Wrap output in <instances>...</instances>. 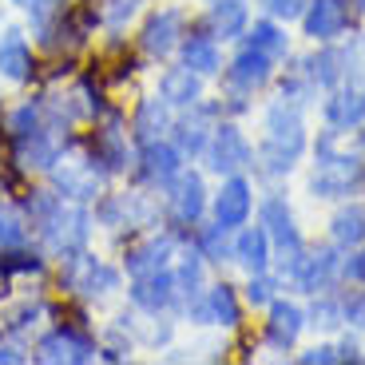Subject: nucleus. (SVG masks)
<instances>
[{
	"mask_svg": "<svg viewBox=\"0 0 365 365\" xmlns=\"http://www.w3.org/2000/svg\"><path fill=\"white\" fill-rule=\"evenodd\" d=\"M131 302H135L143 314H163L175 298H179V286H175V274L171 270H155V274H143L131 282Z\"/></svg>",
	"mask_w": 365,
	"mask_h": 365,
	"instance_id": "9d476101",
	"label": "nucleus"
},
{
	"mask_svg": "<svg viewBox=\"0 0 365 365\" xmlns=\"http://www.w3.org/2000/svg\"><path fill=\"white\" fill-rule=\"evenodd\" d=\"M179 171H182V151L179 147L163 143V139H155V143L143 147V155H139V175H143L147 182L167 187Z\"/></svg>",
	"mask_w": 365,
	"mask_h": 365,
	"instance_id": "dca6fc26",
	"label": "nucleus"
},
{
	"mask_svg": "<svg viewBox=\"0 0 365 365\" xmlns=\"http://www.w3.org/2000/svg\"><path fill=\"white\" fill-rule=\"evenodd\" d=\"M270 64H274V56H266L262 48L247 44L242 52L235 56V64H230V72H227L230 88H235V91H255V88H262V83L270 80Z\"/></svg>",
	"mask_w": 365,
	"mask_h": 365,
	"instance_id": "2eb2a0df",
	"label": "nucleus"
},
{
	"mask_svg": "<svg viewBox=\"0 0 365 365\" xmlns=\"http://www.w3.org/2000/svg\"><path fill=\"white\" fill-rule=\"evenodd\" d=\"M32 48H28L20 28H4L0 32V76L9 83H28L32 80Z\"/></svg>",
	"mask_w": 365,
	"mask_h": 365,
	"instance_id": "9b49d317",
	"label": "nucleus"
},
{
	"mask_svg": "<svg viewBox=\"0 0 365 365\" xmlns=\"http://www.w3.org/2000/svg\"><path fill=\"white\" fill-rule=\"evenodd\" d=\"M16 4H24V9H32V4H36V0H16Z\"/></svg>",
	"mask_w": 365,
	"mask_h": 365,
	"instance_id": "09e8293b",
	"label": "nucleus"
},
{
	"mask_svg": "<svg viewBox=\"0 0 365 365\" xmlns=\"http://www.w3.org/2000/svg\"><path fill=\"white\" fill-rule=\"evenodd\" d=\"M91 155L103 163V171L115 175L131 163V151H128V131L115 115L108 119H96V143H91Z\"/></svg>",
	"mask_w": 365,
	"mask_h": 365,
	"instance_id": "1a4fd4ad",
	"label": "nucleus"
},
{
	"mask_svg": "<svg viewBox=\"0 0 365 365\" xmlns=\"http://www.w3.org/2000/svg\"><path fill=\"white\" fill-rule=\"evenodd\" d=\"M310 0H266V9H270V16H282V20H290V16H298L302 9H306Z\"/></svg>",
	"mask_w": 365,
	"mask_h": 365,
	"instance_id": "ea45409f",
	"label": "nucleus"
},
{
	"mask_svg": "<svg viewBox=\"0 0 365 365\" xmlns=\"http://www.w3.org/2000/svg\"><path fill=\"white\" fill-rule=\"evenodd\" d=\"M338 270H341V262H338V255H334V250H318V255L302 258V262L294 266V274L302 278V286H306L310 294L329 290V282L338 278Z\"/></svg>",
	"mask_w": 365,
	"mask_h": 365,
	"instance_id": "4be33fe9",
	"label": "nucleus"
},
{
	"mask_svg": "<svg viewBox=\"0 0 365 365\" xmlns=\"http://www.w3.org/2000/svg\"><path fill=\"white\" fill-rule=\"evenodd\" d=\"M334 357L338 354H334L329 346H318V349H310V354H302V361H334Z\"/></svg>",
	"mask_w": 365,
	"mask_h": 365,
	"instance_id": "49530a36",
	"label": "nucleus"
},
{
	"mask_svg": "<svg viewBox=\"0 0 365 365\" xmlns=\"http://www.w3.org/2000/svg\"><path fill=\"white\" fill-rule=\"evenodd\" d=\"M159 96L167 100V108H195L202 96L199 88V72H191V68H167L163 80H159Z\"/></svg>",
	"mask_w": 365,
	"mask_h": 365,
	"instance_id": "aec40b11",
	"label": "nucleus"
},
{
	"mask_svg": "<svg viewBox=\"0 0 365 365\" xmlns=\"http://www.w3.org/2000/svg\"><path fill=\"white\" fill-rule=\"evenodd\" d=\"M207 115H210V108H199L195 115H187V119H179V151L187 155H199V151H207Z\"/></svg>",
	"mask_w": 365,
	"mask_h": 365,
	"instance_id": "c756f323",
	"label": "nucleus"
},
{
	"mask_svg": "<svg viewBox=\"0 0 365 365\" xmlns=\"http://www.w3.org/2000/svg\"><path fill=\"white\" fill-rule=\"evenodd\" d=\"M96 215L108 230H131V227H147L155 219V207L143 195H108Z\"/></svg>",
	"mask_w": 365,
	"mask_h": 365,
	"instance_id": "6e6552de",
	"label": "nucleus"
},
{
	"mask_svg": "<svg viewBox=\"0 0 365 365\" xmlns=\"http://www.w3.org/2000/svg\"><path fill=\"white\" fill-rule=\"evenodd\" d=\"M341 52H334V48H326L322 56H314L310 60V76L318 83H338V76H341Z\"/></svg>",
	"mask_w": 365,
	"mask_h": 365,
	"instance_id": "e433bc0d",
	"label": "nucleus"
},
{
	"mask_svg": "<svg viewBox=\"0 0 365 365\" xmlns=\"http://www.w3.org/2000/svg\"><path fill=\"white\" fill-rule=\"evenodd\" d=\"M182 64L199 76H215L222 68V56H219V44L215 36H191L182 40Z\"/></svg>",
	"mask_w": 365,
	"mask_h": 365,
	"instance_id": "a878e982",
	"label": "nucleus"
},
{
	"mask_svg": "<svg viewBox=\"0 0 365 365\" xmlns=\"http://www.w3.org/2000/svg\"><path fill=\"white\" fill-rule=\"evenodd\" d=\"M302 147H306V135H302L298 103H290V108H286V100H282V103H274V108H270V119H266L262 167H266L270 175L290 171L294 159L302 155Z\"/></svg>",
	"mask_w": 365,
	"mask_h": 365,
	"instance_id": "7ed1b4c3",
	"label": "nucleus"
},
{
	"mask_svg": "<svg viewBox=\"0 0 365 365\" xmlns=\"http://www.w3.org/2000/svg\"><path fill=\"white\" fill-rule=\"evenodd\" d=\"M4 294H9V270L0 266V302H4Z\"/></svg>",
	"mask_w": 365,
	"mask_h": 365,
	"instance_id": "de8ad7c7",
	"label": "nucleus"
},
{
	"mask_svg": "<svg viewBox=\"0 0 365 365\" xmlns=\"http://www.w3.org/2000/svg\"><path fill=\"white\" fill-rule=\"evenodd\" d=\"M250 159H255V151H250L247 135H242L235 123H222V128H215V135L207 139V163H210V171L235 175V171H242Z\"/></svg>",
	"mask_w": 365,
	"mask_h": 365,
	"instance_id": "0eeeda50",
	"label": "nucleus"
},
{
	"mask_svg": "<svg viewBox=\"0 0 365 365\" xmlns=\"http://www.w3.org/2000/svg\"><path fill=\"white\" fill-rule=\"evenodd\" d=\"M346 318H349V322H357V326H365V294H357V298H349V306H346Z\"/></svg>",
	"mask_w": 365,
	"mask_h": 365,
	"instance_id": "37998d69",
	"label": "nucleus"
},
{
	"mask_svg": "<svg viewBox=\"0 0 365 365\" xmlns=\"http://www.w3.org/2000/svg\"><path fill=\"white\" fill-rule=\"evenodd\" d=\"M0 361L16 365V361H28V354H24V346H20V341H0Z\"/></svg>",
	"mask_w": 365,
	"mask_h": 365,
	"instance_id": "79ce46f5",
	"label": "nucleus"
},
{
	"mask_svg": "<svg viewBox=\"0 0 365 365\" xmlns=\"http://www.w3.org/2000/svg\"><path fill=\"white\" fill-rule=\"evenodd\" d=\"M361 179V167H357L354 155H334V143L322 139L318 147V167H314L310 187L326 199H338V195H349V187Z\"/></svg>",
	"mask_w": 365,
	"mask_h": 365,
	"instance_id": "39448f33",
	"label": "nucleus"
},
{
	"mask_svg": "<svg viewBox=\"0 0 365 365\" xmlns=\"http://www.w3.org/2000/svg\"><path fill=\"white\" fill-rule=\"evenodd\" d=\"M346 24H349V0H310L306 32L314 40H334Z\"/></svg>",
	"mask_w": 365,
	"mask_h": 365,
	"instance_id": "f3484780",
	"label": "nucleus"
},
{
	"mask_svg": "<svg viewBox=\"0 0 365 365\" xmlns=\"http://www.w3.org/2000/svg\"><path fill=\"white\" fill-rule=\"evenodd\" d=\"M64 286L80 298H108L111 290H119V270L108 266L103 258L80 250L76 258L64 262Z\"/></svg>",
	"mask_w": 365,
	"mask_h": 365,
	"instance_id": "20e7f679",
	"label": "nucleus"
},
{
	"mask_svg": "<svg viewBox=\"0 0 365 365\" xmlns=\"http://www.w3.org/2000/svg\"><path fill=\"white\" fill-rule=\"evenodd\" d=\"M207 310L210 318L219 322V326H238V298L230 286H215V290H207Z\"/></svg>",
	"mask_w": 365,
	"mask_h": 365,
	"instance_id": "473e14b6",
	"label": "nucleus"
},
{
	"mask_svg": "<svg viewBox=\"0 0 365 365\" xmlns=\"http://www.w3.org/2000/svg\"><path fill=\"white\" fill-rule=\"evenodd\" d=\"M40 318H44V302H32V298H28L24 306H16V310L4 314V326H9L12 334H28V329L36 326Z\"/></svg>",
	"mask_w": 365,
	"mask_h": 365,
	"instance_id": "f704fd0d",
	"label": "nucleus"
},
{
	"mask_svg": "<svg viewBox=\"0 0 365 365\" xmlns=\"http://www.w3.org/2000/svg\"><path fill=\"white\" fill-rule=\"evenodd\" d=\"M12 147H16L20 171H48V167L56 163V155H60V143L48 135V128L32 131V135H24V139H12Z\"/></svg>",
	"mask_w": 365,
	"mask_h": 365,
	"instance_id": "6ab92c4d",
	"label": "nucleus"
},
{
	"mask_svg": "<svg viewBox=\"0 0 365 365\" xmlns=\"http://www.w3.org/2000/svg\"><path fill=\"white\" fill-rule=\"evenodd\" d=\"M24 210H28V222L40 230V242H44V250L52 258L68 262L80 250H88L91 215L83 210V202H72L56 191H32Z\"/></svg>",
	"mask_w": 365,
	"mask_h": 365,
	"instance_id": "f257e3e1",
	"label": "nucleus"
},
{
	"mask_svg": "<svg viewBox=\"0 0 365 365\" xmlns=\"http://www.w3.org/2000/svg\"><path fill=\"white\" fill-rule=\"evenodd\" d=\"M334 242L338 247H361L365 242V210L361 207H346L334 215Z\"/></svg>",
	"mask_w": 365,
	"mask_h": 365,
	"instance_id": "c85d7f7f",
	"label": "nucleus"
},
{
	"mask_svg": "<svg viewBox=\"0 0 365 365\" xmlns=\"http://www.w3.org/2000/svg\"><path fill=\"white\" fill-rule=\"evenodd\" d=\"M334 318H338V310H334L329 302H322V306H314V322H318V326H334Z\"/></svg>",
	"mask_w": 365,
	"mask_h": 365,
	"instance_id": "a18cd8bd",
	"label": "nucleus"
},
{
	"mask_svg": "<svg viewBox=\"0 0 365 365\" xmlns=\"http://www.w3.org/2000/svg\"><path fill=\"white\" fill-rule=\"evenodd\" d=\"M346 278H349V282H365V250L346 262Z\"/></svg>",
	"mask_w": 365,
	"mask_h": 365,
	"instance_id": "c03bdc74",
	"label": "nucleus"
},
{
	"mask_svg": "<svg viewBox=\"0 0 365 365\" xmlns=\"http://www.w3.org/2000/svg\"><path fill=\"white\" fill-rule=\"evenodd\" d=\"M48 175H52L56 195L72 202H91L96 195H103V182H108V171L91 151H60Z\"/></svg>",
	"mask_w": 365,
	"mask_h": 365,
	"instance_id": "f03ea898",
	"label": "nucleus"
},
{
	"mask_svg": "<svg viewBox=\"0 0 365 365\" xmlns=\"http://www.w3.org/2000/svg\"><path fill=\"white\" fill-rule=\"evenodd\" d=\"M171 128V115H167V100L159 96V100H143L135 108V119H131V131H135L139 143H155V139H163V131Z\"/></svg>",
	"mask_w": 365,
	"mask_h": 365,
	"instance_id": "5701e85b",
	"label": "nucleus"
},
{
	"mask_svg": "<svg viewBox=\"0 0 365 365\" xmlns=\"http://www.w3.org/2000/svg\"><path fill=\"white\" fill-rule=\"evenodd\" d=\"M326 115H329L334 128H354V123H365V88L338 91V96L326 103Z\"/></svg>",
	"mask_w": 365,
	"mask_h": 365,
	"instance_id": "bb28decb",
	"label": "nucleus"
},
{
	"mask_svg": "<svg viewBox=\"0 0 365 365\" xmlns=\"http://www.w3.org/2000/svg\"><path fill=\"white\" fill-rule=\"evenodd\" d=\"M210 28H215V36H222V40L238 36V32L247 28V9H242V0H215V9H210Z\"/></svg>",
	"mask_w": 365,
	"mask_h": 365,
	"instance_id": "cd10ccee",
	"label": "nucleus"
},
{
	"mask_svg": "<svg viewBox=\"0 0 365 365\" xmlns=\"http://www.w3.org/2000/svg\"><path fill=\"white\" fill-rule=\"evenodd\" d=\"M235 258L247 266L250 274H262L266 270V258H270V235H266L262 227L242 230V235H238V242H235Z\"/></svg>",
	"mask_w": 365,
	"mask_h": 365,
	"instance_id": "393cba45",
	"label": "nucleus"
},
{
	"mask_svg": "<svg viewBox=\"0 0 365 365\" xmlns=\"http://www.w3.org/2000/svg\"><path fill=\"white\" fill-rule=\"evenodd\" d=\"M227 230L230 227H222V222H219V227H207V235H202V242H199V255L202 258H210V262H222V255H227Z\"/></svg>",
	"mask_w": 365,
	"mask_h": 365,
	"instance_id": "4c0bfd02",
	"label": "nucleus"
},
{
	"mask_svg": "<svg viewBox=\"0 0 365 365\" xmlns=\"http://www.w3.org/2000/svg\"><path fill=\"white\" fill-rule=\"evenodd\" d=\"M247 215H250V187H247V179L222 182L219 199H215V219H219L222 227H238V222H247Z\"/></svg>",
	"mask_w": 365,
	"mask_h": 365,
	"instance_id": "412c9836",
	"label": "nucleus"
},
{
	"mask_svg": "<svg viewBox=\"0 0 365 365\" xmlns=\"http://www.w3.org/2000/svg\"><path fill=\"white\" fill-rule=\"evenodd\" d=\"M361 4H365V0H361Z\"/></svg>",
	"mask_w": 365,
	"mask_h": 365,
	"instance_id": "8fccbe9b",
	"label": "nucleus"
},
{
	"mask_svg": "<svg viewBox=\"0 0 365 365\" xmlns=\"http://www.w3.org/2000/svg\"><path fill=\"white\" fill-rule=\"evenodd\" d=\"M250 44H255V48H262V52H266V56H274V60H278V56L286 52V36H282V32H278V28L270 24V20L255 24V32H250Z\"/></svg>",
	"mask_w": 365,
	"mask_h": 365,
	"instance_id": "c9c22d12",
	"label": "nucleus"
},
{
	"mask_svg": "<svg viewBox=\"0 0 365 365\" xmlns=\"http://www.w3.org/2000/svg\"><path fill=\"white\" fill-rule=\"evenodd\" d=\"M139 4H143V0H100V24L108 28V32H123L128 20L139 12Z\"/></svg>",
	"mask_w": 365,
	"mask_h": 365,
	"instance_id": "72a5a7b5",
	"label": "nucleus"
},
{
	"mask_svg": "<svg viewBox=\"0 0 365 365\" xmlns=\"http://www.w3.org/2000/svg\"><path fill=\"white\" fill-rule=\"evenodd\" d=\"M4 128H9V135L12 139H24V135H32V131H40L44 128V108L40 103H20V108H12L9 115H4Z\"/></svg>",
	"mask_w": 365,
	"mask_h": 365,
	"instance_id": "7c9ffc66",
	"label": "nucleus"
},
{
	"mask_svg": "<svg viewBox=\"0 0 365 365\" xmlns=\"http://www.w3.org/2000/svg\"><path fill=\"white\" fill-rule=\"evenodd\" d=\"M270 290H274V282H270V278H255V282L247 286L250 306H266V302H270Z\"/></svg>",
	"mask_w": 365,
	"mask_h": 365,
	"instance_id": "a19ab883",
	"label": "nucleus"
},
{
	"mask_svg": "<svg viewBox=\"0 0 365 365\" xmlns=\"http://www.w3.org/2000/svg\"><path fill=\"white\" fill-rule=\"evenodd\" d=\"M96 354H100L96 341L76 334L72 326H56L36 341V361H44V365H83Z\"/></svg>",
	"mask_w": 365,
	"mask_h": 365,
	"instance_id": "423d86ee",
	"label": "nucleus"
},
{
	"mask_svg": "<svg viewBox=\"0 0 365 365\" xmlns=\"http://www.w3.org/2000/svg\"><path fill=\"white\" fill-rule=\"evenodd\" d=\"M179 32H182V12L167 9V12H155V16L143 24L139 44H143L147 56H167L175 44H179Z\"/></svg>",
	"mask_w": 365,
	"mask_h": 365,
	"instance_id": "a211bd4d",
	"label": "nucleus"
},
{
	"mask_svg": "<svg viewBox=\"0 0 365 365\" xmlns=\"http://www.w3.org/2000/svg\"><path fill=\"white\" fill-rule=\"evenodd\" d=\"M28 242V219L16 207H0V255Z\"/></svg>",
	"mask_w": 365,
	"mask_h": 365,
	"instance_id": "2f4dec72",
	"label": "nucleus"
},
{
	"mask_svg": "<svg viewBox=\"0 0 365 365\" xmlns=\"http://www.w3.org/2000/svg\"><path fill=\"white\" fill-rule=\"evenodd\" d=\"M171 195H167V202H171V215L179 222H199L202 207H207V191H202V179L191 171H179L171 182Z\"/></svg>",
	"mask_w": 365,
	"mask_h": 365,
	"instance_id": "f8f14e48",
	"label": "nucleus"
},
{
	"mask_svg": "<svg viewBox=\"0 0 365 365\" xmlns=\"http://www.w3.org/2000/svg\"><path fill=\"white\" fill-rule=\"evenodd\" d=\"M266 334L278 349L294 346V338L302 334V310L290 306V302H274L270 306V322H266Z\"/></svg>",
	"mask_w": 365,
	"mask_h": 365,
	"instance_id": "b1692460",
	"label": "nucleus"
},
{
	"mask_svg": "<svg viewBox=\"0 0 365 365\" xmlns=\"http://www.w3.org/2000/svg\"><path fill=\"white\" fill-rule=\"evenodd\" d=\"M262 222H266V235L282 247V255L290 258V270L302 262V238L298 230H294V219H290V210H286L282 199H266L262 207Z\"/></svg>",
	"mask_w": 365,
	"mask_h": 365,
	"instance_id": "ddd939ff",
	"label": "nucleus"
},
{
	"mask_svg": "<svg viewBox=\"0 0 365 365\" xmlns=\"http://www.w3.org/2000/svg\"><path fill=\"white\" fill-rule=\"evenodd\" d=\"M341 64H346V76H349V88H365V36L341 56Z\"/></svg>",
	"mask_w": 365,
	"mask_h": 365,
	"instance_id": "58836bf2",
	"label": "nucleus"
},
{
	"mask_svg": "<svg viewBox=\"0 0 365 365\" xmlns=\"http://www.w3.org/2000/svg\"><path fill=\"white\" fill-rule=\"evenodd\" d=\"M171 255H175L171 235H151L147 242H139V247H131L128 255H123V270H128L131 278H143V274L167 270Z\"/></svg>",
	"mask_w": 365,
	"mask_h": 365,
	"instance_id": "4468645a",
	"label": "nucleus"
}]
</instances>
